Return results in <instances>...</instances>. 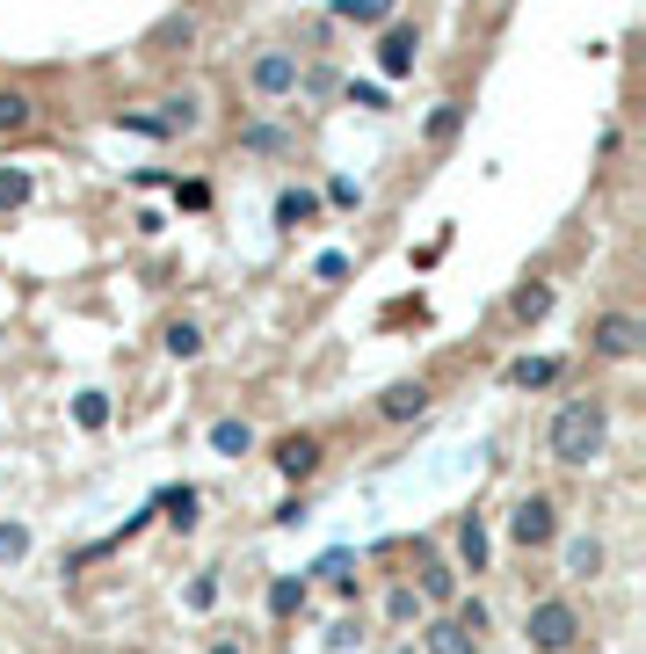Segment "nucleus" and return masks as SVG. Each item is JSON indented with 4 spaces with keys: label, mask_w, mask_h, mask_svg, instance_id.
<instances>
[{
    "label": "nucleus",
    "mask_w": 646,
    "mask_h": 654,
    "mask_svg": "<svg viewBox=\"0 0 646 654\" xmlns=\"http://www.w3.org/2000/svg\"><path fill=\"white\" fill-rule=\"evenodd\" d=\"M341 15H349V23H392L400 0H341Z\"/></svg>",
    "instance_id": "20"
},
{
    "label": "nucleus",
    "mask_w": 646,
    "mask_h": 654,
    "mask_svg": "<svg viewBox=\"0 0 646 654\" xmlns=\"http://www.w3.org/2000/svg\"><path fill=\"white\" fill-rule=\"evenodd\" d=\"M211 451H225V459H247V451H255V429H247V422H211Z\"/></svg>",
    "instance_id": "12"
},
{
    "label": "nucleus",
    "mask_w": 646,
    "mask_h": 654,
    "mask_svg": "<svg viewBox=\"0 0 646 654\" xmlns=\"http://www.w3.org/2000/svg\"><path fill=\"white\" fill-rule=\"evenodd\" d=\"M327 204H341V211H349V204H357V182H349V175H335V182H327Z\"/></svg>",
    "instance_id": "29"
},
{
    "label": "nucleus",
    "mask_w": 646,
    "mask_h": 654,
    "mask_svg": "<svg viewBox=\"0 0 646 654\" xmlns=\"http://www.w3.org/2000/svg\"><path fill=\"white\" fill-rule=\"evenodd\" d=\"M160 509H168L175 531H196V487H168V495H160Z\"/></svg>",
    "instance_id": "16"
},
{
    "label": "nucleus",
    "mask_w": 646,
    "mask_h": 654,
    "mask_svg": "<svg viewBox=\"0 0 646 654\" xmlns=\"http://www.w3.org/2000/svg\"><path fill=\"white\" fill-rule=\"evenodd\" d=\"M349 95H357V110H385V88H371V80H357Z\"/></svg>",
    "instance_id": "30"
},
{
    "label": "nucleus",
    "mask_w": 646,
    "mask_h": 654,
    "mask_svg": "<svg viewBox=\"0 0 646 654\" xmlns=\"http://www.w3.org/2000/svg\"><path fill=\"white\" fill-rule=\"evenodd\" d=\"M73 422H80V429H102V422H109V393H80V400H73Z\"/></svg>",
    "instance_id": "23"
},
{
    "label": "nucleus",
    "mask_w": 646,
    "mask_h": 654,
    "mask_svg": "<svg viewBox=\"0 0 646 654\" xmlns=\"http://www.w3.org/2000/svg\"><path fill=\"white\" fill-rule=\"evenodd\" d=\"M29 553V524H0V567Z\"/></svg>",
    "instance_id": "25"
},
{
    "label": "nucleus",
    "mask_w": 646,
    "mask_h": 654,
    "mask_svg": "<svg viewBox=\"0 0 646 654\" xmlns=\"http://www.w3.org/2000/svg\"><path fill=\"white\" fill-rule=\"evenodd\" d=\"M182 604H190V611H211L218 604V575H196L190 589H182Z\"/></svg>",
    "instance_id": "26"
},
{
    "label": "nucleus",
    "mask_w": 646,
    "mask_h": 654,
    "mask_svg": "<svg viewBox=\"0 0 646 654\" xmlns=\"http://www.w3.org/2000/svg\"><path fill=\"white\" fill-rule=\"evenodd\" d=\"M29 124H37V102H29L23 88H0V139H15Z\"/></svg>",
    "instance_id": "9"
},
{
    "label": "nucleus",
    "mask_w": 646,
    "mask_h": 654,
    "mask_svg": "<svg viewBox=\"0 0 646 654\" xmlns=\"http://www.w3.org/2000/svg\"><path fill=\"white\" fill-rule=\"evenodd\" d=\"M306 218H320V196H312V190H298V182H290V190L276 196V226H306Z\"/></svg>",
    "instance_id": "11"
},
{
    "label": "nucleus",
    "mask_w": 646,
    "mask_h": 654,
    "mask_svg": "<svg viewBox=\"0 0 646 654\" xmlns=\"http://www.w3.org/2000/svg\"><path fill=\"white\" fill-rule=\"evenodd\" d=\"M451 626L465 632V640H479V632H487V604H479V597H473V604H457V618H451Z\"/></svg>",
    "instance_id": "27"
},
{
    "label": "nucleus",
    "mask_w": 646,
    "mask_h": 654,
    "mask_svg": "<svg viewBox=\"0 0 646 654\" xmlns=\"http://www.w3.org/2000/svg\"><path fill=\"white\" fill-rule=\"evenodd\" d=\"M603 436H610V408H603L596 393H574V400H559L552 414V465H589L603 451Z\"/></svg>",
    "instance_id": "1"
},
{
    "label": "nucleus",
    "mask_w": 646,
    "mask_h": 654,
    "mask_svg": "<svg viewBox=\"0 0 646 654\" xmlns=\"http://www.w3.org/2000/svg\"><path fill=\"white\" fill-rule=\"evenodd\" d=\"M596 567H603V546H596V538H574V546H567V575H596Z\"/></svg>",
    "instance_id": "21"
},
{
    "label": "nucleus",
    "mask_w": 646,
    "mask_h": 654,
    "mask_svg": "<svg viewBox=\"0 0 646 654\" xmlns=\"http://www.w3.org/2000/svg\"><path fill=\"white\" fill-rule=\"evenodd\" d=\"M508 313L516 320H545L552 313V284H524L516 298H508Z\"/></svg>",
    "instance_id": "17"
},
{
    "label": "nucleus",
    "mask_w": 646,
    "mask_h": 654,
    "mask_svg": "<svg viewBox=\"0 0 646 654\" xmlns=\"http://www.w3.org/2000/svg\"><path fill=\"white\" fill-rule=\"evenodd\" d=\"M312 277H320V284H341V277H349V255H320Z\"/></svg>",
    "instance_id": "28"
},
{
    "label": "nucleus",
    "mask_w": 646,
    "mask_h": 654,
    "mask_svg": "<svg viewBox=\"0 0 646 654\" xmlns=\"http://www.w3.org/2000/svg\"><path fill=\"white\" fill-rule=\"evenodd\" d=\"M0 204L15 211V204H29V175L23 168H0Z\"/></svg>",
    "instance_id": "24"
},
{
    "label": "nucleus",
    "mask_w": 646,
    "mask_h": 654,
    "mask_svg": "<svg viewBox=\"0 0 646 654\" xmlns=\"http://www.w3.org/2000/svg\"><path fill=\"white\" fill-rule=\"evenodd\" d=\"M422 647H429V654H473L479 640H465L451 618H429V626H422Z\"/></svg>",
    "instance_id": "10"
},
{
    "label": "nucleus",
    "mask_w": 646,
    "mask_h": 654,
    "mask_svg": "<svg viewBox=\"0 0 646 654\" xmlns=\"http://www.w3.org/2000/svg\"><path fill=\"white\" fill-rule=\"evenodd\" d=\"M524 632H530V647H538V654H567L581 640V618H574L567 597H545V604H530Z\"/></svg>",
    "instance_id": "2"
},
{
    "label": "nucleus",
    "mask_w": 646,
    "mask_h": 654,
    "mask_svg": "<svg viewBox=\"0 0 646 654\" xmlns=\"http://www.w3.org/2000/svg\"><path fill=\"white\" fill-rule=\"evenodd\" d=\"M457 553H465V567H473V575H487V531H479V516H465V524H457Z\"/></svg>",
    "instance_id": "15"
},
{
    "label": "nucleus",
    "mask_w": 646,
    "mask_h": 654,
    "mask_svg": "<svg viewBox=\"0 0 646 654\" xmlns=\"http://www.w3.org/2000/svg\"><path fill=\"white\" fill-rule=\"evenodd\" d=\"M276 473L284 480H312L320 473V436H284L276 444Z\"/></svg>",
    "instance_id": "7"
},
{
    "label": "nucleus",
    "mask_w": 646,
    "mask_h": 654,
    "mask_svg": "<svg viewBox=\"0 0 646 654\" xmlns=\"http://www.w3.org/2000/svg\"><path fill=\"white\" fill-rule=\"evenodd\" d=\"M422 408H429V386H422V379H400V386H385V400H378L385 422H414Z\"/></svg>",
    "instance_id": "8"
},
{
    "label": "nucleus",
    "mask_w": 646,
    "mask_h": 654,
    "mask_svg": "<svg viewBox=\"0 0 646 654\" xmlns=\"http://www.w3.org/2000/svg\"><path fill=\"white\" fill-rule=\"evenodd\" d=\"M414 51H422L414 23H392V29H385V44H378V66H385V80H408V73H414Z\"/></svg>",
    "instance_id": "6"
},
{
    "label": "nucleus",
    "mask_w": 646,
    "mask_h": 654,
    "mask_svg": "<svg viewBox=\"0 0 646 654\" xmlns=\"http://www.w3.org/2000/svg\"><path fill=\"white\" fill-rule=\"evenodd\" d=\"M457 124H465V102H436V110H429V139L436 145L457 139Z\"/></svg>",
    "instance_id": "22"
},
{
    "label": "nucleus",
    "mask_w": 646,
    "mask_h": 654,
    "mask_svg": "<svg viewBox=\"0 0 646 654\" xmlns=\"http://www.w3.org/2000/svg\"><path fill=\"white\" fill-rule=\"evenodd\" d=\"M589 349H596V357H639V320L632 313H603L596 335H589Z\"/></svg>",
    "instance_id": "5"
},
{
    "label": "nucleus",
    "mask_w": 646,
    "mask_h": 654,
    "mask_svg": "<svg viewBox=\"0 0 646 654\" xmlns=\"http://www.w3.org/2000/svg\"><path fill=\"white\" fill-rule=\"evenodd\" d=\"M508 379L516 386H552L559 379V357H524V363H508Z\"/></svg>",
    "instance_id": "18"
},
{
    "label": "nucleus",
    "mask_w": 646,
    "mask_h": 654,
    "mask_svg": "<svg viewBox=\"0 0 646 654\" xmlns=\"http://www.w3.org/2000/svg\"><path fill=\"white\" fill-rule=\"evenodd\" d=\"M422 597H429V604H451V597H457V575L443 567V560H429V567H422Z\"/></svg>",
    "instance_id": "19"
},
{
    "label": "nucleus",
    "mask_w": 646,
    "mask_h": 654,
    "mask_svg": "<svg viewBox=\"0 0 646 654\" xmlns=\"http://www.w3.org/2000/svg\"><path fill=\"white\" fill-rule=\"evenodd\" d=\"M160 342H168V357H182V363H196V357H204V328H196V320H175V328H168Z\"/></svg>",
    "instance_id": "14"
},
{
    "label": "nucleus",
    "mask_w": 646,
    "mask_h": 654,
    "mask_svg": "<svg viewBox=\"0 0 646 654\" xmlns=\"http://www.w3.org/2000/svg\"><path fill=\"white\" fill-rule=\"evenodd\" d=\"M269 611H276V618L306 611V575H276V581H269Z\"/></svg>",
    "instance_id": "13"
},
{
    "label": "nucleus",
    "mask_w": 646,
    "mask_h": 654,
    "mask_svg": "<svg viewBox=\"0 0 646 654\" xmlns=\"http://www.w3.org/2000/svg\"><path fill=\"white\" fill-rule=\"evenodd\" d=\"M247 80H255V95H262V102H284V95H298V51H262Z\"/></svg>",
    "instance_id": "4"
},
{
    "label": "nucleus",
    "mask_w": 646,
    "mask_h": 654,
    "mask_svg": "<svg viewBox=\"0 0 646 654\" xmlns=\"http://www.w3.org/2000/svg\"><path fill=\"white\" fill-rule=\"evenodd\" d=\"M211 654H247V647H240V640H211Z\"/></svg>",
    "instance_id": "31"
},
{
    "label": "nucleus",
    "mask_w": 646,
    "mask_h": 654,
    "mask_svg": "<svg viewBox=\"0 0 646 654\" xmlns=\"http://www.w3.org/2000/svg\"><path fill=\"white\" fill-rule=\"evenodd\" d=\"M552 531H559L552 502H545V495H524V502H516V516H508V538H516L524 553H538V546H552Z\"/></svg>",
    "instance_id": "3"
}]
</instances>
